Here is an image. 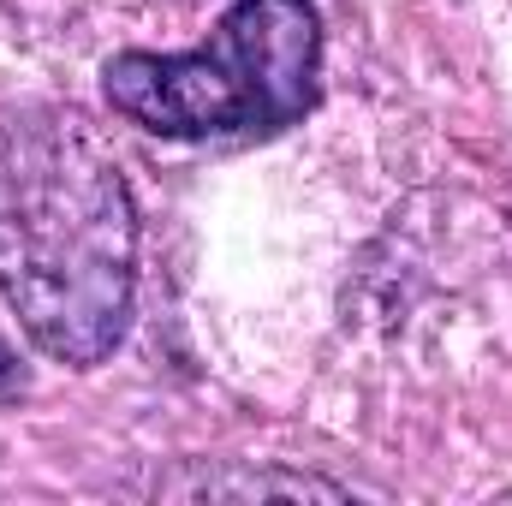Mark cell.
<instances>
[{"mask_svg": "<svg viewBox=\"0 0 512 506\" xmlns=\"http://www.w3.org/2000/svg\"><path fill=\"white\" fill-rule=\"evenodd\" d=\"M18 381V358H12V346L0 340V387H12Z\"/></svg>", "mask_w": 512, "mask_h": 506, "instance_id": "3957f363", "label": "cell"}, {"mask_svg": "<svg viewBox=\"0 0 512 506\" xmlns=\"http://www.w3.org/2000/svg\"><path fill=\"white\" fill-rule=\"evenodd\" d=\"M102 96L120 120L173 143L274 137L322 96V12L316 0H233L191 54H114Z\"/></svg>", "mask_w": 512, "mask_h": 506, "instance_id": "7a4b0ae2", "label": "cell"}, {"mask_svg": "<svg viewBox=\"0 0 512 506\" xmlns=\"http://www.w3.org/2000/svg\"><path fill=\"white\" fill-rule=\"evenodd\" d=\"M0 298L36 352L72 370L114 358L137 298V203L78 114L0 131Z\"/></svg>", "mask_w": 512, "mask_h": 506, "instance_id": "6da1fadb", "label": "cell"}]
</instances>
